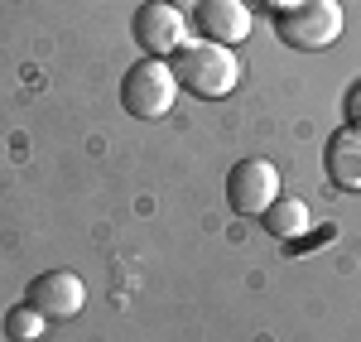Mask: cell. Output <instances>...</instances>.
<instances>
[{
  "mask_svg": "<svg viewBox=\"0 0 361 342\" xmlns=\"http://www.w3.org/2000/svg\"><path fill=\"white\" fill-rule=\"evenodd\" d=\"M169 68H173V83L197 102H222L241 83V58L226 44H212V39H188Z\"/></svg>",
  "mask_w": 361,
  "mask_h": 342,
  "instance_id": "6da1fadb",
  "label": "cell"
},
{
  "mask_svg": "<svg viewBox=\"0 0 361 342\" xmlns=\"http://www.w3.org/2000/svg\"><path fill=\"white\" fill-rule=\"evenodd\" d=\"M178 102V83H173V68L164 58H140L126 68L121 78V106L135 116V121H159L173 111Z\"/></svg>",
  "mask_w": 361,
  "mask_h": 342,
  "instance_id": "7a4b0ae2",
  "label": "cell"
},
{
  "mask_svg": "<svg viewBox=\"0 0 361 342\" xmlns=\"http://www.w3.org/2000/svg\"><path fill=\"white\" fill-rule=\"evenodd\" d=\"M275 34H279V44H289L299 54L333 49L337 34H342V5L337 0H299V5L275 15Z\"/></svg>",
  "mask_w": 361,
  "mask_h": 342,
  "instance_id": "3957f363",
  "label": "cell"
},
{
  "mask_svg": "<svg viewBox=\"0 0 361 342\" xmlns=\"http://www.w3.org/2000/svg\"><path fill=\"white\" fill-rule=\"evenodd\" d=\"M135 44L145 49V58H173L183 44H188V29L193 20L183 10H173L169 0H149L135 10Z\"/></svg>",
  "mask_w": 361,
  "mask_h": 342,
  "instance_id": "277c9868",
  "label": "cell"
},
{
  "mask_svg": "<svg viewBox=\"0 0 361 342\" xmlns=\"http://www.w3.org/2000/svg\"><path fill=\"white\" fill-rule=\"evenodd\" d=\"M279 198V169L270 159H241L226 173V202L236 217H260Z\"/></svg>",
  "mask_w": 361,
  "mask_h": 342,
  "instance_id": "5b68a950",
  "label": "cell"
},
{
  "mask_svg": "<svg viewBox=\"0 0 361 342\" xmlns=\"http://www.w3.org/2000/svg\"><path fill=\"white\" fill-rule=\"evenodd\" d=\"M25 299L49 318V323H63V318H78V314H82L87 285L73 275V270H44V275H34V280H29Z\"/></svg>",
  "mask_w": 361,
  "mask_h": 342,
  "instance_id": "8992f818",
  "label": "cell"
},
{
  "mask_svg": "<svg viewBox=\"0 0 361 342\" xmlns=\"http://www.w3.org/2000/svg\"><path fill=\"white\" fill-rule=\"evenodd\" d=\"M193 29L212 44H226L236 49L241 39H250V5L246 0H197L193 5Z\"/></svg>",
  "mask_w": 361,
  "mask_h": 342,
  "instance_id": "52a82bcc",
  "label": "cell"
},
{
  "mask_svg": "<svg viewBox=\"0 0 361 342\" xmlns=\"http://www.w3.org/2000/svg\"><path fill=\"white\" fill-rule=\"evenodd\" d=\"M328 178L347 193H361V126H342L333 140H328Z\"/></svg>",
  "mask_w": 361,
  "mask_h": 342,
  "instance_id": "ba28073f",
  "label": "cell"
},
{
  "mask_svg": "<svg viewBox=\"0 0 361 342\" xmlns=\"http://www.w3.org/2000/svg\"><path fill=\"white\" fill-rule=\"evenodd\" d=\"M260 222H265V231H270L275 241H289V246H294V241L308 231V207L299 198H275L265 212H260Z\"/></svg>",
  "mask_w": 361,
  "mask_h": 342,
  "instance_id": "9c48e42d",
  "label": "cell"
},
{
  "mask_svg": "<svg viewBox=\"0 0 361 342\" xmlns=\"http://www.w3.org/2000/svg\"><path fill=\"white\" fill-rule=\"evenodd\" d=\"M44 333H49V318L39 314L34 304H15L10 314H5V338L10 342H44Z\"/></svg>",
  "mask_w": 361,
  "mask_h": 342,
  "instance_id": "30bf717a",
  "label": "cell"
},
{
  "mask_svg": "<svg viewBox=\"0 0 361 342\" xmlns=\"http://www.w3.org/2000/svg\"><path fill=\"white\" fill-rule=\"evenodd\" d=\"M342 106H347V126H361V83L347 92V102H342Z\"/></svg>",
  "mask_w": 361,
  "mask_h": 342,
  "instance_id": "8fae6325",
  "label": "cell"
},
{
  "mask_svg": "<svg viewBox=\"0 0 361 342\" xmlns=\"http://www.w3.org/2000/svg\"><path fill=\"white\" fill-rule=\"evenodd\" d=\"M260 5H270V10L279 15V10H289V5H299V0H260Z\"/></svg>",
  "mask_w": 361,
  "mask_h": 342,
  "instance_id": "7c38bea8",
  "label": "cell"
},
{
  "mask_svg": "<svg viewBox=\"0 0 361 342\" xmlns=\"http://www.w3.org/2000/svg\"><path fill=\"white\" fill-rule=\"evenodd\" d=\"M169 5H173V10H183V15H193V5H197V0H169Z\"/></svg>",
  "mask_w": 361,
  "mask_h": 342,
  "instance_id": "4fadbf2b",
  "label": "cell"
}]
</instances>
